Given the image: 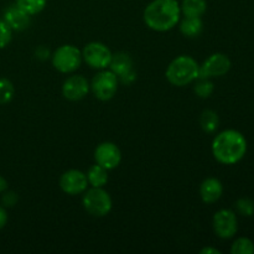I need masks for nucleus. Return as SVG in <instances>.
Instances as JSON below:
<instances>
[{"label":"nucleus","mask_w":254,"mask_h":254,"mask_svg":"<svg viewBox=\"0 0 254 254\" xmlns=\"http://www.w3.org/2000/svg\"><path fill=\"white\" fill-rule=\"evenodd\" d=\"M89 89H91V84L86 77L81 74H73L64 82L62 94L68 101L76 102L83 99L88 94Z\"/></svg>","instance_id":"12"},{"label":"nucleus","mask_w":254,"mask_h":254,"mask_svg":"<svg viewBox=\"0 0 254 254\" xmlns=\"http://www.w3.org/2000/svg\"><path fill=\"white\" fill-rule=\"evenodd\" d=\"M12 40V30L4 20H0V49H5Z\"/></svg>","instance_id":"25"},{"label":"nucleus","mask_w":254,"mask_h":254,"mask_svg":"<svg viewBox=\"0 0 254 254\" xmlns=\"http://www.w3.org/2000/svg\"><path fill=\"white\" fill-rule=\"evenodd\" d=\"M94 160L96 164L103 166L107 170H113L118 168L122 161L121 149L112 141L101 143L94 150Z\"/></svg>","instance_id":"11"},{"label":"nucleus","mask_w":254,"mask_h":254,"mask_svg":"<svg viewBox=\"0 0 254 254\" xmlns=\"http://www.w3.org/2000/svg\"><path fill=\"white\" fill-rule=\"evenodd\" d=\"M82 205L93 217H104L112 211L113 201L103 188H92L84 191Z\"/></svg>","instance_id":"4"},{"label":"nucleus","mask_w":254,"mask_h":254,"mask_svg":"<svg viewBox=\"0 0 254 254\" xmlns=\"http://www.w3.org/2000/svg\"><path fill=\"white\" fill-rule=\"evenodd\" d=\"M232 254H253L254 253V243L247 237H240L232 243L231 247Z\"/></svg>","instance_id":"21"},{"label":"nucleus","mask_w":254,"mask_h":254,"mask_svg":"<svg viewBox=\"0 0 254 254\" xmlns=\"http://www.w3.org/2000/svg\"><path fill=\"white\" fill-rule=\"evenodd\" d=\"M119 79L116 73L107 69H101V72L93 77L91 82V89L97 99L99 101H109L116 96L118 91Z\"/></svg>","instance_id":"6"},{"label":"nucleus","mask_w":254,"mask_h":254,"mask_svg":"<svg viewBox=\"0 0 254 254\" xmlns=\"http://www.w3.org/2000/svg\"><path fill=\"white\" fill-rule=\"evenodd\" d=\"M35 55H36L37 59L42 60V61H44V60H47L50 56H51V55H50L49 49H46V47H45V46L37 47L36 51H35Z\"/></svg>","instance_id":"27"},{"label":"nucleus","mask_w":254,"mask_h":254,"mask_svg":"<svg viewBox=\"0 0 254 254\" xmlns=\"http://www.w3.org/2000/svg\"><path fill=\"white\" fill-rule=\"evenodd\" d=\"M2 20L11 27L12 31H24L30 25V15L20 9L16 4L10 5L5 9Z\"/></svg>","instance_id":"13"},{"label":"nucleus","mask_w":254,"mask_h":254,"mask_svg":"<svg viewBox=\"0 0 254 254\" xmlns=\"http://www.w3.org/2000/svg\"><path fill=\"white\" fill-rule=\"evenodd\" d=\"M111 71L117 74L118 79L123 77L124 74L133 71V60L126 52H118V54L112 56V61L109 64Z\"/></svg>","instance_id":"15"},{"label":"nucleus","mask_w":254,"mask_h":254,"mask_svg":"<svg viewBox=\"0 0 254 254\" xmlns=\"http://www.w3.org/2000/svg\"><path fill=\"white\" fill-rule=\"evenodd\" d=\"M236 211L243 217H252L254 215V201L251 198L243 197L236 201Z\"/></svg>","instance_id":"24"},{"label":"nucleus","mask_w":254,"mask_h":254,"mask_svg":"<svg viewBox=\"0 0 254 254\" xmlns=\"http://www.w3.org/2000/svg\"><path fill=\"white\" fill-rule=\"evenodd\" d=\"M247 153V140L241 131L227 129L215 136L212 141V154L216 160L225 165H233L245 158Z\"/></svg>","instance_id":"1"},{"label":"nucleus","mask_w":254,"mask_h":254,"mask_svg":"<svg viewBox=\"0 0 254 254\" xmlns=\"http://www.w3.org/2000/svg\"><path fill=\"white\" fill-rule=\"evenodd\" d=\"M200 126L205 133H208V134L215 133V131L218 129V126H220V118H218V114L216 113L215 111H212V109H205V111L201 113Z\"/></svg>","instance_id":"19"},{"label":"nucleus","mask_w":254,"mask_h":254,"mask_svg":"<svg viewBox=\"0 0 254 254\" xmlns=\"http://www.w3.org/2000/svg\"><path fill=\"white\" fill-rule=\"evenodd\" d=\"M46 2L47 0H16L17 6L27 12L30 16L41 12L46 6Z\"/></svg>","instance_id":"20"},{"label":"nucleus","mask_w":254,"mask_h":254,"mask_svg":"<svg viewBox=\"0 0 254 254\" xmlns=\"http://www.w3.org/2000/svg\"><path fill=\"white\" fill-rule=\"evenodd\" d=\"M212 225L217 237L222 240H230L238 231L237 216L232 210H228V208H223L215 213Z\"/></svg>","instance_id":"8"},{"label":"nucleus","mask_w":254,"mask_h":254,"mask_svg":"<svg viewBox=\"0 0 254 254\" xmlns=\"http://www.w3.org/2000/svg\"><path fill=\"white\" fill-rule=\"evenodd\" d=\"M185 17H201L207 10L206 0H184L180 6Z\"/></svg>","instance_id":"16"},{"label":"nucleus","mask_w":254,"mask_h":254,"mask_svg":"<svg viewBox=\"0 0 254 254\" xmlns=\"http://www.w3.org/2000/svg\"><path fill=\"white\" fill-rule=\"evenodd\" d=\"M15 94L14 84L7 78H0V104H7L12 101Z\"/></svg>","instance_id":"22"},{"label":"nucleus","mask_w":254,"mask_h":254,"mask_svg":"<svg viewBox=\"0 0 254 254\" xmlns=\"http://www.w3.org/2000/svg\"><path fill=\"white\" fill-rule=\"evenodd\" d=\"M223 193V185L218 179L207 178L200 186L201 200L205 203H215Z\"/></svg>","instance_id":"14"},{"label":"nucleus","mask_w":254,"mask_h":254,"mask_svg":"<svg viewBox=\"0 0 254 254\" xmlns=\"http://www.w3.org/2000/svg\"><path fill=\"white\" fill-rule=\"evenodd\" d=\"M193 91H195L196 96L206 99L213 93L215 86H213V83L208 78H200L196 82L195 87H193Z\"/></svg>","instance_id":"23"},{"label":"nucleus","mask_w":254,"mask_h":254,"mask_svg":"<svg viewBox=\"0 0 254 254\" xmlns=\"http://www.w3.org/2000/svg\"><path fill=\"white\" fill-rule=\"evenodd\" d=\"M52 56V64L62 73L77 71L82 64V52L73 45H62Z\"/></svg>","instance_id":"5"},{"label":"nucleus","mask_w":254,"mask_h":254,"mask_svg":"<svg viewBox=\"0 0 254 254\" xmlns=\"http://www.w3.org/2000/svg\"><path fill=\"white\" fill-rule=\"evenodd\" d=\"M7 223V212L4 206H0V230L6 226Z\"/></svg>","instance_id":"28"},{"label":"nucleus","mask_w":254,"mask_h":254,"mask_svg":"<svg viewBox=\"0 0 254 254\" xmlns=\"http://www.w3.org/2000/svg\"><path fill=\"white\" fill-rule=\"evenodd\" d=\"M88 180L87 175L81 170L71 169L64 171L60 178V188L67 195H81L87 190Z\"/></svg>","instance_id":"10"},{"label":"nucleus","mask_w":254,"mask_h":254,"mask_svg":"<svg viewBox=\"0 0 254 254\" xmlns=\"http://www.w3.org/2000/svg\"><path fill=\"white\" fill-rule=\"evenodd\" d=\"M86 175L88 185H91L92 188H103L108 183V170L98 164L92 165Z\"/></svg>","instance_id":"18"},{"label":"nucleus","mask_w":254,"mask_h":254,"mask_svg":"<svg viewBox=\"0 0 254 254\" xmlns=\"http://www.w3.org/2000/svg\"><path fill=\"white\" fill-rule=\"evenodd\" d=\"M198 69H200V64L195 59L181 55L169 64L165 76L169 83L173 86L184 87L192 83L195 79L198 78Z\"/></svg>","instance_id":"3"},{"label":"nucleus","mask_w":254,"mask_h":254,"mask_svg":"<svg viewBox=\"0 0 254 254\" xmlns=\"http://www.w3.org/2000/svg\"><path fill=\"white\" fill-rule=\"evenodd\" d=\"M17 200H19V197L14 191H4L2 192L1 203L4 205V207H14L17 203Z\"/></svg>","instance_id":"26"},{"label":"nucleus","mask_w":254,"mask_h":254,"mask_svg":"<svg viewBox=\"0 0 254 254\" xmlns=\"http://www.w3.org/2000/svg\"><path fill=\"white\" fill-rule=\"evenodd\" d=\"M201 254H221V251L216 250L213 247H205L200 251Z\"/></svg>","instance_id":"29"},{"label":"nucleus","mask_w":254,"mask_h":254,"mask_svg":"<svg viewBox=\"0 0 254 254\" xmlns=\"http://www.w3.org/2000/svg\"><path fill=\"white\" fill-rule=\"evenodd\" d=\"M231 60L225 54H213L205 60L198 69V78H211L220 77L227 73L231 69Z\"/></svg>","instance_id":"9"},{"label":"nucleus","mask_w":254,"mask_h":254,"mask_svg":"<svg viewBox=\"0 0 254 254\" xmlns=\"http://www.w3.org/2000/svg\"><path fill=\"white\" fill-rule=\"evenodd\" d=\"M112 56L111 50L102 42H89L82 51V60L94 69H106L109 67Z\"/></svg>","instance_id":"7"},{"label":"nucleus","mask_w":254,"mask_h":254,"mask_svg":"<svg viewBox=\"0 0 254 254\" xmlns=\"http://www.w3.org/2000/svg\"><path fill=\"white\" fill-rule=\"evenodd\" d=\"M203 30V22L201 17H185L180 22V32L189 39H195L201 35Z\"/></svg>","instance_id":"17"},{"label":"nucleus","mask_w":254,"mask_h":254,"mask_svg":"<svg viewBox=\"0 0 254 254\" xmlns=\"http://www.w3.org/2000/svg\"><path fill=\"white\" fill-rule=\"evenodd\" d=\"M180 5L176 0H153L144 10L143 19L149 29L165 32L180 21Z\"/></svg>","instance_id":"2"},{"label":"nucleus","mask_w":254,"mask_h":254,"mask_svg":"<svg viewBox=\"0 0 254 254\" xmlns=\"http://www.w3.org/2000/svg\"><path fill=\"white\" fill-rule=\"evenodd\" d=\"M7 190V181L0 175V193H2L4 191Z\"/></svg>","instance_id":"30"}]
</instances>
